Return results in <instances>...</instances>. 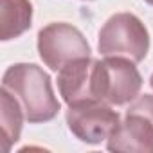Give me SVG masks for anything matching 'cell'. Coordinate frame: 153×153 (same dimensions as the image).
Wrapping results in <instances>:
<instances>
[{
  "label": "cell",
  "mask_w": 153,
  "mask_h": 153,
  "mask_svg": "<svg viewBox=\"0 0 153 153\" xmlns=\"http://www.w3.org/2000/svg\"><path fill=\"white\" fill-rule=\"evenodd\" d=\"M142 88L135 61L124 56H105L94 65V97L108 105H128Z\"/></svg>",
  "instance_id": "obj_2"
},
{
  "label": "cell",
  "mask_w": 153,
  "mask_h": 153,
  "mask_svg": "<svg viewBox=\"0 0 153 153\" xmlns=\"http://www.w3.org/2000/svg\"><path fill=\"white\" fill-rule=\"evenodd\" d=\"M119 123V114L105 101H88L68 106L67 110L68 130L87 144H99L108 140Z\"/></svg>",
  "instance_id": "obj_5"
},
{
  "label": "cell",
  "mask_w": 153,
  "mask_h": 153,
  "mask_svg": "<svg viewBox=\"0 0 153 153\" xmlns=\"http://www.w3.org/2000/svg\"><path fill=\"white\" fill-rule=\"evenodd\" d=\"M106 146L110 151L153 153V123L142 114L128 110L126 117L108 137Z\"/></svg>",
  "instance_id": "obj_7"
},
{
  "label": "cell",
  "mask_w": 153,
  "mask_h": 153,
  "mask_svg": "<svg viewBox=\"0 0 153 153\" xmlns=\"http://www.w3.org/2000/svg\"><path fill=\"white\" fill-rule=\"evenodd\" d=\"M149 85H151V88H153V74H151V79H149Z\"/></svg>",
  "instance_id": "obj_11"
},
{
  "label": "cell",
  "mask_w": 153,
  "mask_h": 153,
  "mask_svg": "<svg viewBox=\"0 0 153 153\" xmlns=\"http://www.w3.org/2000/svg\"><path fill=\"white\" fill-rule=\"evenodd\" d=\"M2 87L22 105L29 123H45L58 115L59 101L54 96L51 78L34 63H15L2 78Z\"/></svg>",
  "instance_id": "obj_1"
},
{
  "label": "cell",
  "mask_w": 153,
  "mask_h": 153,
  "mask_svg": "<svg viewBox=\"0 0 153 153\" xmlns=\"http://www.w3.org/2000/svg\"><path fill=\"white\" fill-rule=\"evenodd\" d=\"M38 52L49 68L59 70L74 59L90 56V45L78 27L52 22L38 33Z\"/></svg>",
  "instance_id": "obj_4"
},
{
  "label": "cell",
  "mask_w": 153,
  "mask_h": 153,
  "mask_svg": "<svg viewBox=\"0 0 153 153\" xmlns=\"http://www.w3.org/2000/svg\"><path fill=\"white\" fill-rule=\"evenodd\" d=\"M33 22L29 0H0V38L2 42L22 36Z\"/></svg>",
  "instance_id": "obj_8"
},
{
  "label": "cell",
  "mask_w": 153,
  "mask_h": 153,
  "mask_svg": "<svg viewBox=\"0 0 153 153\" xmlns=\"http://www.w3.org/2000/svg\"><path fill=\"white\" fill-rule=\"evenodd\" d=\"M131 112H137V114H142L144 117H148L151 123H153V96L149 94H144L140 97H137L131 106H130Z\"/></svg>",
  "instance_id": "obj_10"
},
{
  "label": "cell",
  "mask_w": 153,
  "mask_h": 153,
  "mask_svg": "<svg viewBox=\"0 0 153 153\" xmlns=\"http://www.w3.org/2000/svg\"><path fill=\"white\" fill-rule=\"evenodd\" d=\"M144 2H148L149 6H153V0H144Z\"/></svg>",
  "instance_id": "obj_12"
},
{
  "label": "cell",
  "mask_w": 153,
  "mask_h": 153,
  "mask_svg": "<svg viewBox=\"0 0 153 153\" xmlns=\"http://www.w3.org/2000/svg\"><path fill=\"white\" fill-rule=\"evenodd\" d=\"M25 119L20 101L2 87L0 92V124H2V148L7 153L13 144L18 142L22 133V123Z\"/></svg>",
  "instance_id": "obj_9"
},
{
  "label": "cell",
  "mask_w": 153,
  "mask_h": 153,
  "mask_svg": "<svg viewBox=\"0 0 153 153\" xmlns=\"http://www.w3.org/2000/svg\"><path fill=\"white\" fill-rule=\"evenodd\" d=\"M97 47L103 56H124L137 63L149 51V34L135 15L117 13L101 27Z\"/></svg>",
  "instance_id": "obj_3"
},
{
  "label": "cell",
  "mask_w": 153,
  "mask_h": 153,
  "mask_svg": "<svg viewBox=\"0 0 153 153\" xmlns=\"http://www.w3.org/2000/svg\"><path fill=\"white\" fill-rule=\"evenodd\" d=\"M94 65L96 59L87 56L74 59L59 68L58 88L68 106L97 101L94 97Z\"/></svg>",
  "instance_id": "obj_6"
}]
</instances>
